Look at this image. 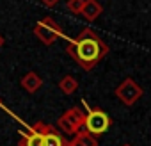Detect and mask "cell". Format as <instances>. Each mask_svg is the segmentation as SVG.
<instances>
[{
    "label": "cell",
    "mask_w": 151,
    "mask_h": 146,
    "mask_svg": "<svg viewBox=\"0 0 151 146\" xmlns=\"http://www.w3.org/2000/svg\"><path fill=\"white\" fill-rule=\"evenodd\" d=\"M59 2H60V0H41V4L46 6V7H55Z\"/></svg>",
    "instance_id": "obj_13"
},
{
    "label": "cell",
    "mask_w": 151,
    "mask_h": 146,
    "mask_svg": "<svg viewBox=\"0 0 151 146\" xmlns=\"http://www.w3.org/2000/svg\"><path fill=\"white\" fill-rule=\"evenodd\" d=\"M59 89H60L64 95H73L75 91L78 89V82H77V79H75V77L66 75V77H62V79L59 80Z\"/></svg>",
    "instance_id": "obj_11"
},
{
    "label": "cell",
    "mask_w": 151,
    "mask_h": 146,
    "mask_svg": "<svg viewBox=\"0 0 151 146\" xmlns=\"http://www.w3.org/2000/svg\"><path fill=\"white\" fill-rule=\"evenodd\" d=\"M66 144H68L66 139L50 125V128L43 135V146H66Z\"/></svg>",
    "instance_id": "obj_10"
},
{
    "label": "cell",
    "mask_w": 151,
    "mask_h": 146,
    "mask_svg": "<svg viewBox=\"0 0 151 146\" xmlns=\"http://www.w3.org/2000/svg\"><path fill=\"white\" fill-rule=\"evenodd\" d=\"M4 46V38H2V34H0V48Z\"/></svg>",
    "instance_id": "obj_14"
},
{
    "label": "cell",
    "mask_w": 151,
    "mask_h": 146,
    "mask_svg": "<svg viewBox=\"0 0 151 146\" xmlns=\"http://www.w3.org/2000/svg\"><path fill=\"white\" fill-rule=\"evenodd\" d=\"M66 146H98V139L82 128L78 134H75V135H73L71 141H68Z\"/></svg>",
    "instance_id": "obj_9"
},
{
    "label": "cell",
    "mask_w": 151,
    "mask_h": 146,
    "mask_svg": "<svg viewBox=\"0 0 151 146\" xmlns=\"http://www.w3.org/2000/svg\"><path fill=\"white\" fill-rule=\"evenodd\" d=\"M110 126V118L105 111L101 109H89V112L86 114V121H84V130L89 132L91 135H101L109 130Z\"/></svg>",
    "instance_id": "obj_4"
},
{
    "label": "cell",
    "mask_w": 151,
    "mask_h": 146,
    "mask_svg": "<svg viewBox=\"0 0 151 146\" xmlns=\"http://www.w3.org/2000/svg\"><path fill=\"white\" fill-rule=\"evenodd\" d=\"M20 86H22L27 93H36V91H39V89L43 87V79L37 75L36 71H29V73H25V75L22 77Z\"/></svg>",
    "instance_id": "obj_7"
},
{
    "label": "cell",
    "mask_w": 151,
    "mask_h": 146,
    "mask_svg": "<svg viewBox=\"0 0 151 146\" xmlns=\"http://www.w3.org/2000/svg\"><path fill=\"white\" fill-rule=\"evenodd\" d=\"M121 146H132V144H121Z\"/></svg>",
    "instance_id": "obj_16"
},
{
    "label": "cell",
    "mask_w": 151,
    "mask_h": 146,
    "mask_svg": "<svg viewBox=\"0 0 151 146\" xmlns=\"http://www.w3.org/2000/svg\"><path fill=\"white\" fill-rule=\"evenodd\" d=\"M84 2H86V0H68V2H66V7H68V11H71L73 14H80V13H82V7H84Z\"/></svg>",
    "instance_id": "obj_12"
},
{
    "label": "cell",
    "mask_w": 151,
    "mask_h": 146,
    "mask_svg": "<svg viewBox=\"0 0 151 146\" xmlns=\"http://www.w3.org/2000/svg\"><path fill=\"white\" fill-rule=\"evenodd\" d=\"M84 121H86V112L80 107H71L57 119V125L64 134L75 135L84 128Z\"/></svg>",
    "instance_id": "obj_3"
},
{
    "label": "cell",
    "mask_w": 151,
    "mask_h": 146,
    "mask_svg": "<svg viewBox=\"0 0 151 146\" xmlns=\"http://www.w3.org/2000/svg\"><path fill=\"white\" fill-rule=\"evenodd\" d=\"M66 52L75 59V62L80 64L86 71H91L107 53L109 46L105 41L93 30V29H84L75 39L68 43Z\"/></svg>",
    "instance_id": "obj_1"
},
{
    "label": "cell",
    "mask_w": 151,
    "mask_h": 146,
    "mask_svg": "<svg viewBox=\"0 0 151 146\" xmlns=\"http://www.w3.org/2000/svg\"><path fill=\"white\" fill-rule=\"evenodd\" d=\"M34 36H36L43 45L50 46V45H53L59 38H62V29H60V25H59L53 18L45 16V18H41V20L34 25Z\"/></svg>",
    "instance_id": "obj_2"
},
{
    "label": "cell",
    "mask_w": 151,
    "mask_h": 146,
    "mask_svg": "<svg viewBox=\"0 0 151 146\" xmlns=\"http://www.w3.org/2000/svg\"><path fill=\"white\" fill-rule=\"evenodd\" d=\"M2 107H4V103H2V100H0V109H2Z\"/></svg>",
    "instance_id": "obj_15"
},
{
    "label": "cell",
    "mask_w": 151,
    "mask_h": 146,
    "mask_svg": "<svg viewBox=\"0 0 151 146\" xmlns=\"http://www.w3.org/2000/svg\"><path fill=\"white\" fill-rule=\"evenodd\" d=\"M48 128H50V125L45 121L29 125V132H20L18 146H43V135Z\"/></svg>",
    "instance_id": "obj_6"
},
{
    "label": "cell",
    "mask_w": 151,
    "mask_h": 146,
    "mask_svg": "<svg viewBox=\"0 0 151 146\" xmlns=\"http://www.w3.org/2000/svg\"><path fill=\"white\" fill-rule=\"evenodd\" d=\"M116 96L124 103V105H128V107H132V105H135L139 100H140V96L144 95V91H142V87L133 80V79H124L117 87H116Z\"/></svg>",
    "instance_id": "obj_5"
},
{
    "label": "cell",
    "mask_w": 151,
    "mask_h": 146,
    "mask_svg": "<svg viewBox=\"0 0 151 146\" xmlns=\"http://www.w3.org/2000/svg\"><path fill=\"white\" fill-rule=\"evenodd\" d=\"M101 13H103V7H101V4L98 2V0H86L80 14H82L87 22H94Z\"/></svg>",
    "instance_id": "obj_8"
}]
</instances>
